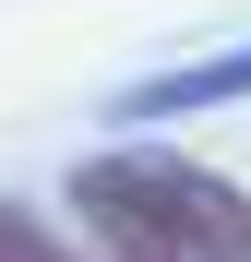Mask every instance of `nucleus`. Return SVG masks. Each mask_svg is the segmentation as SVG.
Masks as SVG:
<instances>
[{"mask_svg":"<svg viewBox=\"0 0 251 262\" xmlns=\"http://www.w3.org/2000/svg\"><path fill=\"white\" fill-rule=\"evenodd\" d=\"M72 203H84L108 262H251V191L191 167V155L108 143L72 167Z\"/></svg>","mask_w":251,"mask_h":262,"instance_id":"obj_1","label":"nucleus"},{"mask_svg":"<svg viewBox=\"0 0 251 262\" xmlns=\"http://www.w3.org/2000/svg\"><path fill=\"white\" fill-rule=\"evenodd\" d=\"M251 96V36L239 48H203V60H180V72H144V83H120V107L108 119H180V107H239Z\"/></svg>","mask_w":251,"mask_h":262,"instance_id":"obj_2","label":"nucleus"},{"mask_svg":"<svg viewBox=\"0 0 251 262\" xmlns=\"http://www.w3.org/2000/svg\"><path fill=\"white\" fill-rule=\"evenodd\" d=\"M0 262H84V250H72L36 203H12V191H0Z\"/></svg>","mask_w":251,"mask_h":262,"instance_id":"obj_3","label":"nucleus"}]
</instances>
